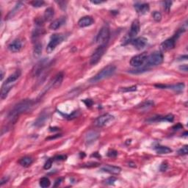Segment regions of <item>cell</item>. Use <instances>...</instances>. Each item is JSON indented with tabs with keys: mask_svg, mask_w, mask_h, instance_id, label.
I'll return each instance as SVG.
<instances>
[{
	"mask_svg": "<svg viewBox=\"0 0 188 188\" xmlns=\"http://www.w3.org/2000/svg\"><path fill=\"white\" fill-rule=\"evenodd\" d=\"M33 105H34V102L33 100L25 99L20 102L10 111L7 115V118L10 123H15L17 121L20 115L29 110L33 107Z\"/></svg>",
	"mask_w": 188,
	"mask_h": 188,
	"instance_id": "1",
	"label": "cell"
},
{
	"mask_svg": "<svg viewBox=\"0 0 188 188\" xmlns=\"http://www.w3.org/2000/svg\"><path fill=\"white\" fill-rule=\"evenodd\" d=\"M115 71H116V67L113 66V65H109V66H106L105 68L101 70V71H99L94 77L91 78L90 82L91 83H95L103 80L105 79H107V78L113 75L115 72Z\"/></svg>",
	"mask_w": 188,
	"mask_h": 188,
	"instance_id": "2",
	"label": "cell"
},
{
	"mask_svg": "<svg viewBox=\"0 0 188 188\" xmlns=\"http://www.w3.org/2000/svg\"><path fill=\"white\" fill-rule=\"evenodd\" d=\"M164 56L160 52H155L148 56L146 59V66H157L161 65L163 62Z\"/></svg>",
	"mask_w": 188,
	"mask_h": 188,
	"instance_id": "3",
	"label": "cell"
},
{
	"mask_svg": "<svg viewBox=\"0 0 188 188\" xmlns=\"http://www.w3.org/2000/svg\"><path fill=\"white\" fill-rule=\"evenodd\" d=\"M109 38H110V31L108 27H103L98 32L97 37H96V42L99 45L107 46L109 43Z\"/></svg>",
	"mask_w": 188,
	"mask_h": 188,
	"instance_id": "4",
	"label": "cell"
},
{
	"mask_svg": "<svg viewBox=\"0 0 188 188\" xmlns=\"http://www.w3.org/2000/svg\"><path fill=\"white\" fill-rule=\"evenodd\" d=\"M140 29V21L136 19L135 21H133L132 23L129 33L126 35V37L124 39V44L131 42L136 35L138 34Z\"/></svg>",
	"mask_w": 188,
	"mask_h": 188,
	"instance_id": "5",
	"label": "cell"
},
{
	"mask_svg": "<svg viewBox=\"0 0 188 188\" xmlns=\"http://www.w3.org/2000/svg\"><path fill=\"white\" fill-rule=\"evenodd\" d=\"M64 40V36L62 34H54L51 36L49 44L46 47V52L48 53H52L55 51L57 46L59 45Z\"/></svg>",
	"mask_w": 188,
	"mask_h": 188,
	"instance_id": "6",
	"label": "cell"
},
{
	"mask_svg": "<svg viewBox=\"0 0 188 188\" xmlns=\"http://www.w3.org/2000/svg\"><path fill=\"white\" fill-rule=\"evenodd\" d=\"M107 46L99 45L98 46L97 49L95 50L94 52L91 55L90 59V64L91 66H95V65L97 64V63L99 62L100 59H102V56L104 55V54H105L106 52Z\"/></svg>",
	"mask_w": 188,
	"mask_h": 188,
	"instance_id": "7",
	"label": "cell"
},
{
	"mask_svg": "<svg viewBox=\"0 0 188 188\" xmlns=\"http://www.w3.org/2000/svg\"><path fill=\"white\" fill-rule=\"evenodd\" d=\"M182 30H178V33L176 35H174L172 38H167L165 41H163L161 44V49L163 51H169V50L173 49L176 45V42L177 40L178 37L180 36L182 33Z\"/></svg>",
	"mask_w": 188,
	"mask_h": 188,
	"instance_id": "8",
	"label": "cell"
},
{
	"mask_svg": "<svg viewBox=\"0 0 188 188\" xmlns=\"http://www.w3.org/2000/svg\"><path fill=\"white\" fill-rule=\"evenodd\" d=\"M147 57H148V55L146 52H143L136 55L130 59V65L133 67H136V68L143 66V64L146 62Z\"/></svg>",
	"mask_w": 188,
	"mask_h": 188,
	"instance_id": "9",
	"label": "cell"
},
{
	"mask_svg": "<svg viewBox=\"0 0 188 188\" xmlns=\"http://www.w3.org/2000/svg\"><path fill=\"white\" fill-rule=\"evenodd\" d=\"M113 120H114V116L109 114H105L102 115L100 117L96 119L95 121V125L98 127H102V126H105L107 125V124H109V122L112 121Z\"/></svg>",
	"mask_w": 188,
	"mask_h": 188,
	"instance_id": "10",
	"label": "cell"
},
{
	"mask_svg": "<svg viewBox=\"0 0 188 188\" xmlns=\"http://www.w3.org/2000/svg\"><path fill=\"white\" fill-rule=\"evenodd\" d=\"M131 44H132L134 47L137 50H141L146 47L147 44H148V40L144 37H139L135 39H133L131 41Z\"/></svg>",
	"mask_w": 188,
	"mask_h": 188,
	"instance_id": "11",
	"label": "cell"
},
{
	"mask_svg": "<svg viewBox=\"0 0 188 188\" xmlns=\"http://www.w3.org/2000/svg\"><path fill=\"white\" fill-rule=\"evenodd\" d=\"M22 48H23V43L19 39H16V40L11 42L8 45V49L10 50L11 52L13 53L20 52Z\"/></svg>",
	"mask_w": 188,
	"mask_h": 188,
	"instance_id": "12",
	"label": "cell"
},
{
	"mask_svg": "<svg viewBox=\"0 0 188 188\" xmlns=\"http://www.w3.org/2000/svg\"><path fill=\"white\" fill-rule=\"evenodd\" d=\"M94 19L91 16H84V17L81 18L78 21V26L79 27L83 28V27H87L89 26L94 25Z\"/></svg>",
	"mask_w": 188,
	"mask_h": 188,
	"instance_id": "13",
	"label": "cell"
},
{
	"mask_svg": "<svg viewBox=\"0 0 188 188\" xmlns=\"http://www.w3.org/2000/svg\"><path fill=\"white\" fill-rule=\"evenodd\" d=\"M100 170L103 171V172L108 173V174L117 175L120 174L121 171V168L120 167L113 166V165H105V166L102 167Z\"/></svg>",
	"mask_w": 188,
	"mask_h": 188,
	"instance_id": "14",
	"label": "cell"
},
{
	"mask_svg": "<svg viewBox=\"0 0 188 188\" xmlns=\"http://www.w3.org/2000/svg\"><path fill=\"white\" fill-rule=\"evenodd\" d=\"M135 8L136 11L140 15H144L147 13L149 11V5L148 3H142V4H136L135 5Z\"/></svg>",
	"mask_w": 188,
	"mask_h": 188,
	"instance_id": "15",
	"label": "cell"
},
{
	"mask_svg": "<svg viewBox=\"0 0 188 188\" xmlns=\"http://www.w3.org/2000/svg\"><path fill=\"white\" fill-rule=\"evenodd\" d=\"M21 74V71L20 70L16 71L13 74H11V75H10L7 78V79L5 80L4 84H5V85H13V84L17 80L18 78L20 77Z\"/></svg>",
	"mask_w": 188,
	"mask_h": 188,
	"instance_id": "16",
	"label": "cell"
},
{
	"mask_svg": "<svg viewBox=\"0 0 188 188\" xmlns=\"http://www.w3.org/2000/svg\"><path fill=\"white\" fill-rule=\"evenodd\" d=\"M46 65V59H43V60H40L38 63H37V65H35L34 69L33 70V73L34 74V76H37L41 73L43 70L45 68Z\"/></svg>",
	"mask_w": 188,
	"mask_h": 188,
	"instance_id": "17",
	"label": "cell"
},
{
	"mask_svg": "<svg viewBox=\"0 0 188 188\" xmlns=\"http://www.w3.org/2000/svg\"><path fill=\"white\" fill-rule=\"evenodd\" d=\"M185 84L182 83V82H180V83H178V84H176V85H171V86H166V85H157L158 87H163V88H166V87H167V88L169 89H171V90L176 91V92H182V90H184V88H185Z\"/></svg>",
	"mask_w": 188,
	"mask_h": 188,
	"instance_id": "18",
	"label": "cell"
},
{
	"mask_svg": "<svg viewBox=\"0 0 188 188\" xmlns=\"http://www.w3.org/2000/svg\"><path fill=\"white\" fill-rule=\"evenodd\" d=\"M49 118V114L46 113H43L40 116L38 117V119L35 121V126H43L45 124L46 121Z\"/></svg>",
	"mask_w": 188,
	"mask_h": 188,
	"instance_id": "19",
	"label": "cell"
},
{
	"mask_svg": "<svg viewBox=\"0 0 188 188\" xmlns=\"http://www.w3.org/2000/svg\"><path fill=\"white\" fill-rule=\"evenodd\" d=\"M98 137H99V134H98V132H96L91 131V132H89L86 135V137H85V140H86V142L88 143V144H89V143L95 142V140H96L98 138Z\"/></svg>",
	"mask_w": 188,
	"mask_h": 188,
	"instance_id": "20",
	"label": "cell"
},
{
	"mask_svg": "<svg viewBox=\"0 0 188 188\" xmlns=\"http://www.w3.org/2000/svg\"><path fill=\"white\" fill-rule=\"evenodd\" d=\"M55 16V10L52 7H48L45 10L44 15V20L45 21H49L52 19Z\"/></svg>",
	"mask_w": 188,
	"mask_h": 188,
	"instance_id": "21",
	"label": "cell"
},
{
	"mask_svg": "<svg viewBox=\"0 0 188 188\" xmlns=\"http://www.w3.org/2000/svg\"><path fill=\"white\" fill-rule=\"evenodd\" d=\"M63 77H64V75H63V73H62V72L57 74L55 77L54 78L53 82H52V87H59L63 80Z\"/></svg>",
	"mask_w": 188,
	"mask_h": 188,
	"instance_id": "22",
	"label": "cell"
},
{
	"mask_svg": "<svg viewBox=\"0 0 188 188\" xmlns=\"http://www.w3.org/2000/svg\"><path fill=\"white\" fill-rule=\"evenodd\" d=\"M64 24V20L63 18H59V19H56L55 21H53L50 24L49 28L52 30H57V29H59V27Z\"/></svg>",
	"mask_w": 188,
	"mask_h": 188,
	"instance_id": "23",
	"label": "cell"
},
{
	"mask_svg": "<svg viewBox=\"0 0 188 188\" xmlns=\"http://www.w3.org/2000/svg\"><path fill=\"white\" fill-rule=\"evenodd\" d=\"M13 87V85H4L2 87L1 90V98L2 99H5L7 98V94L10 92L11 88Z\"/></svg>",
	"mask_w": 188,
	"mask_h": 188,
	"instance_id": "24",
	"label": "cell"
},
{
	"mask_svg": "<svg viewBox=\"0 0 188 188\" xmlns=\"http://www.w3.org/2000/svg\"><path fill=\"white\" fill-rule=\"evenodd\" d=\"M156 152L157 154H170L172 152V149L167 146H159L155 148Z\"/></svg>",
	"mask_w": 188,
	"mask_h": 188,
	"instance_id": "25",
	"label": "cell"
},
{
	"mask_svg": "<svg viewBox=\"0 0 188 188\" xmlns=\"http://www.w3.org/2000/svg\"><path fill=\"white\" fill-rule=\"evenodd\" d=\"M18 163H19L22 167H29V165L33 163V159L29 157H25L20 159L19 162H18Z\"/></svg>",
	"mask_w": 188,
	"mask_h": 188,
	"instance_id": "26",
	"label": "cell"
},
{
	"mask_svg": "<svg viewBox=\"0 0 188 188\" xmlns=\"http://www.w3.org/2000/svg\"><path fill=\"white\" fill-rule=\"evenodd\" d=\"M42 53V44L39 42H36L34 47L35 57H39Z\"/></svg>",
	"mask_w": 188,
	"mask_h": 188,
	"instance_id": "27",
	"label": "cell"
},
{
	"mask_svg": "<svg viewBox=\"0 0 188 188\" xmlns=\"http://www.w3.org/2000/svg\"><path fill=\"white\" fill-rule=\"evenodd\" d=\"M50 185H51V182H50V180L49 178L47 177H44L42 178H40V186L43 188H46V187H49Z\"/></svg>",
	"mask_w": 188,
	"mask_h": 188,
	"instance_id": "28",
	"label": "cell"
},
{
	"mask_svg": "<svg viewBox=\"0 0 188 188\" xmlns=\"http://www.w3.org/2000/svg\"><path fill=\"white\" fill-rule=\"evenodd\" d=\"M154 106V102L152 101H146L145 102H143V103L141 105L140 108L141 109H148V108H150L152 107H153Z\"/></svg>",
	"mask_w": 188,
	"mask_h": 188,
	"instance_id": "29",
	"label": "cell"
},
{
	"mask_svg": "<svg viewBox=\"0 0 188 188\" xmlns=\"http://www.w3.org/2000/svg\"><path fill=\"white\" fill-rule=\"evenodd\" d=\"M152 16H153L154 20L155 21L159 22L161 21L162 19V14L158 11H154V12L152 13Z\"/></svg>",
	"mask_w": 188,
	"mask_h": 188,
	"instance_id": "30",
	"label": "cell"
},
{
	"mask_svg": "<svg viewBox=\"0 0 188 188\" xmlns=\"http://www.w3.org/2000/svg\"><path fill=\"white\" fill-rule=\"evenodd\" d=\"M30 4L32 5V6L34 7H40L42 6H44V4H45V2L44 1H33L31 2Z\"/></svg>",
	"mask_w": 188,
	"mask_h": 188,
	"instance_id": "31",
	"label": "cell"
},
{
	"mask_svg": "<svg viewBox=\"0 0 188 188\" xmlns=\"http://www.w3.org/2000/svg\"><path fill=\"white\" fill-rule=\"evenodd\" d=\"M187 153H188L187 146H183L182 148H180L178 152V154H179V155H186V154H187Z\"/></svg>",
	"mask_w": 188,
	"mask_h": 188,
	"instance_id": "32",
	"label": "cell"
},
{
	"mask_svg": "<svg viewBox=\"0 0 188 188\" xmlns=\"http://www.w3.org/2000/svg\"><path fill=\"white\" fill-rule=\"evenodd\" d=\"M171 5H172V2H170V1L164 2H163L164 8H165L167 11H169V10H170Z\"/></svg>",
	"mask_w": 188,
	"mask_h": 188,
	"instance_id": "33",
	"label": "cell"
},
{
	"mask_svg": "<svg viewBox=\"0 0 188 188\" xmlns=\"http://www.w3.org/2000/svg\"><path fill=\"white\" fill-rule=\"evenodd\" d=\"M52 159H48L47 161L46 162L45 165H44V169H46V170H49L50 167H52Z\"/></svg>",
	"mask_w": 188,
	"mask_h": 188,
	"instance_id": "34",
	"label": "cell"
},
{
	"mask_svg": "<svg viewBox=\"0 0 188 188\" xmlns=\"http://www.w3.org/2000/svg\"><path fill=\"white\" fill-rule=\"evenodd\" d=\"M118 154V152L115 150H109L107 152V156L109 157H115Z\"/></svg>",
	"mask_w": 188,
	"mask_h": 188,
	"instance_id": "35",
	"label": "cell"
},
{
	"mask_svg": "<svg viewBox=\"0 0 188 188\" xmlns=\"http://www.w3.org/2000/svg\"><path fill=\"white\" fill-rule=\"evenodd\" d=\"M115 181H116V178L114 177H110L107 178V179H106L105 182V184H107V185H113Z\"/></svg>",
	"mask_w": 188,
	"mask_h": 188,
	"instance_id": "36",
	"label": "cell"
},
{
	"mask_svg": "<svg viewBox=\"0 0 188 188\" xmlns=\"http://www.w3.org/2000/svg\"><path fill=\"white\" fill-rule=\"evenodd\" d=\"M137 90V86H132L130 87H124V89H121L124 92H129V91H135Z\"/></svg>",
	"mask_w": 188,
	"mask_h": 188,
	"instance_id": "37",
	"label": "cell"
},
{
	"mask_svg": "<svg viewBox=\"0 0 188 188\" xmlns=\"http://www.w3.org/2000/svg\"><path fill=\"white\" fill-rule=\"evenodd\" d=\"M67 157L66 155H59L55 157V160H66Z\"/></svg>",
	"mask_w": 188,
	"mask_h": 188,
	"instance_id": "38",
	"label": "cell"
},
{
	"mask_svg": "<svg viewBox=\"0 0 188 188\" xmlns=\"http://www.w3.org/2000/svg\"><path fill=\"white\" fill-rule=\"evenodd\" d=\"M83 102H85V104L86 105L87 107H90V106L93 105V102L91 101L90 99H85L84 100Z\"/></svg>",
	"mask_w": 188,
	"mask_h": 188,
	"instance_id": "39",
	"label": "cell"
},
{
	"mask_svg": "<svg viewBox=\"0 0 188 188\" xmlns=\"http://www.w3.org/2000/svg\"><path fill=\"white\" fill-rule=\"evenodd\" d=\"M167 163H163L161 165V166H160V171H165L167 170Z\"/></svg>",
	"mask_w": 188,
	"mask_h": 188,
	"instance_id": "40",
	"label": "cell"
},
{
	"mask_svg": "<svg viewBox=\"0 0 188 188\" xmlns=\"http://www.w3.org/2000/svg\"><path fill=\"white\" fill-rule=\"evenodd\" d=\"M179 69L181 71H185V72H187V66L186 64L182 65V66L179 67Z\"/></svg>",
	"mask_w": 188,
	"mask_h": 188,
	"instance_id": "41",
	"label": "cell"
},
{
	"mask_svg": "<svg viewBox=\"0 0 188 188\" xmlns=\"http://www.w3.org/2000/svg\"><path fill=\"white\" fill-rule=\"evenodd\" d=\"M8 181V178H2V180H1V182H0V185L1 186H2L5 183H6V182Z\"/></svg>",
	"mask_w": 188,
	"mask_h": 188,
	"instance_id": "42",
	"label": "cell"
},
{
	"mask_svg": "<svg viewBox=\"0 0 188 188\" xmlns=\"http://www.w3.org/2000/svg\"><path fill=\"white\" fill-rule=\"evenodd\" d=\"M183 127V126H182L181 124H178L177 125H176L175 126H174V129H175V130H178L179 129H181V128H182Z\"/></svg>",
	"mask_w": 188,
	"mask_h": 188,
	"instance_id": "43",
	"label": "cell"
},
{
	"mask_svg": "<svg viewBox=\"0 0 188 188\" xmlns=\"http://www.w3.org/2000/svg\"><path fill=\"white\" fill-rule=\"evenodd\" d=\"M105 2V1H100V0H98V1H96V0H94V1H91V3L93 4H96V5H97V4H101Z\"/></svg>",
	"mask_w": 188,
	"mask_h": 188,
	"instance_id": "44",
	"label": "cell"
},
{
	"mask_svg": "<svg viewBox=\"0 0 188 188\" xmlns=\"http://www.w3.org/2000/svg\"><path fill=\"white\" fill-rule=\"evenodd\" d=\"M3 77H4L3 71H1V80H2V79H3Z\"/></svg>",
	"mask_w": 188,
	"mask_h": 188,
	"instance_id": "45",
	"label": "cell"
}]
</instances>
